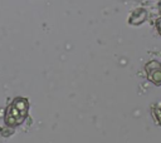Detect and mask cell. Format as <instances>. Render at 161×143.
<instances>
[{"label": "cell", "instance_id": "obj_4", "mask_svg": "<svg viewBox=\"0 0 161 143\" xmlns=\"http://www.w3.org/2000/svg\"><path fill=\"white\" fill-rule=\"evenodd\" d=\"M156 26H157V30H158V33L161 34V18H158V19L156 20Z\"/></svg>", "mask_w": 161, "mask_h": 143}, {"label": "cell", "instance_id": "obj_2", "mask_svg": "<svg viewBox=\"0 0 161 143\" xmlns=\"http://www.w3.org/2000/svg\"><path fill=\"white\" fill-rule=\"evenodd\" d=\"M146 73L148 80L156 85H161V64L158 61H150L146 65Z\"/></svg>", "mask_w": 161, "mask_h": 143}, {"label": "cell", "instance_id": "obj_3", "mask_svg": "<svg viewBox=\"0 0 161 143\" xmlns=\"http://www.w3.org/2000/svg\"><path fill=\"white\" fill-rule=\"evenodd\" d=\"M152 117L156 120V123L161 125V108H158L157 105H153L152 107Z\"/></svg>", "mask_w": 161, "mask_h": 143}, {"label": "cell", "instance_id": "obj_1", "mask_svg": "<svg viewBox=\"0 0 161 143\" xmlns=\"http://www.w3.org/2000/svg\"><path fill=\"white\" fill-rule=\"evenodd\" d=\"M26 110H28L26 100L25 99H15L8 109V113L5 117L6 124H9V125L20 124L26 115Z\"/></svg>", "mask_w": 161, "mask_h": 143}]
</instances>
